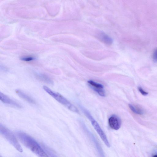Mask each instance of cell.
Masks as SVG:
<instances>
[{
    "instance_id": "cell-3",
    "label": "cell",
    "mask_w": 157,
    "mask_h": 157,
    "mask_svg": "<svg viewBox=\"0 0 157 157\" xmlns=\"http://www.w3.org/2000/svg\"><path fill=\"white\" fill-rule=\"evenodd\" d=\"M43 89L48 94L70 111L75 113L79 112L77 107L61 94L53 91L46 86H43Z\"/></svg>"
},
{
    "instance_id": "cell-2",
    "label": "cell",
    "mask_w": 157,
    "mask_h": 157,
    "mask_svg": "<svg viewBox=\"0 0 157 157\" xmlns=\"http://www.w3.org/2000/svg\"><path fill=\"white\" fill-rule=\"evenodd\" d=\"M80 109L84 113L86 116L91 122L92 125L94 127L95 131L99 135L101 138L104 143L108 148L110 147V144L108 141L106 134L102 131L99 123L92 116L90 112L82 105H79Z\"/></svg>"
},
{
    "instance_id": "cell-14",
    "label": "cell",
    "mask_w": 157,
    "mask_h": 157,
    "mask_svg": "<svg viewBox=\"0 0 157 157\" xmlns=\"http://www.w3.org/2000/svg\"><path fill=\"white\" fill-rule=\"evenodd\" d=\"M138 90L141 94L144 96L147 95L148 93L145 91L141 87H139L138 88Z\"/></svg>"
},
{
    "instance_id": "cell-1",
    "label": "cell",
    "mask_w": 157,
    "mask_h": 157,
    "mask_svg": "<svg viewBox=\"0 0 157 157\" xmlns=\"http://www.w3.org/2000/svg\"><path fill=\"white\" fill-rule=\"evenodd\" d=\"M16 133L21 142L36 155L40 157L48 156L39 144L29 135L21 131Z\"/></svg>"
},
{
    "instance_id": "cell-13",
    "label": "cell",
    "mask_w": 157,
    "mask_h": 157,
    "mask_svg": "<svg viewBox=\"0 0 157 157\" xmlns=\"http://www.w3.org/2000/svg\"><path fill=\"white\" fill-rule=\"evenodd\" d=\"M35 58L33 57L28 56L21 57L20 59L21 61L25 62H30L35 60Z\"/></svg>"
},
{
    "instance_id": "cell-12",
    "label": "cell",
    "mask_w": 157,
    "mask_h": 157,
    "mask_svg": "<svg viewBox=\"0 0 157 157\" xmlns=\"http://www.w3.org/2000/svg\"><path fill=\"white\" fill-rule=\"evenodd\" d=\"M129 107L131 111L135 114L142 115L143 113V111L137 107H135L131 104H129Z\"/></svg>"
},
{
    "instance_id": "cell-15",
    "label": "cell",
    "mask_w": 157,
    "mask_h": 157,
    "mask_svg": "<svg viewBox=\"0 0 157 157\" xmlns=\"http://www.w3.org/2000/svg\"><path fill=\"white\" fill-rule=\"evenodd\" d=\"M153 58L154 61L155 62H157V48L154 51L153 56Z\"/></svg>"
},
{
    "instance_id": "cell-11",
    "label": "cell",
    "mask_w": 157,
    "mask_h": 157,
    "mask_svg": "<svg viewBox=\"0 0 157 157\" xmlns=\"http://www.w3.org/2000/svg\"><path fill=\"white\" fill-rule=\"evenodd\" d=\"M37 75V78H38L39 80L42 81L43 82L49 84H52L53 83L51 80L45 75L39 74Z\"/></svg>"
},
{
    "instance_id": "cell-10",
    "label": "cell",
    "mask_w": 157,
    "mask_h": 157,
    "mask_svg": "<svg viewBox=\"0 0 157 157\" xmlns=\"http://www.w3.org/2000/svg\"><path fill=\"white\" fill-rule=\"evenodd\" d=\"M16 92L21 98L28 102L30 103L34 104L35 103V100L30 97L24 93L23 91L19 90H16Z\"/></svg>"
},
{
    "instance_id": "cell-9",
    "label": "cell",
    "mask_w": 157,
    "mask_h": 157,
    "mask_svg": "<svg viewBox=\"0 0 157 157\" xmlns=\"http://www.w3.org/2000/svg\"><path fill=\"white\" fill-rule=\"evenodd\" d=\"M100 40L106 45H111L113 43L112 39L104 32H101L98 35Z\"/></svg>"
},
{
    "instance_id": "cell-4",
    "label": "cell",
    "mask_w": 157,
    "mask_h": 157,
    "mask_svg": "<svg viewBox=\"0 0 157 157\" xmlns=\"http://www.w3.org/2000/svg\"><path fill=\"white\" fill-rule=\"evenodd\" d=\"M0 133L2 136L19 152H23L22 147L13 133L8 129L1 124L0 126Z\"/></svg>"
},
{
    "instance_id": "cell-6",
    "label": "cell",
    "mask_w": 157,
    "mask_h": 157,
    "mask_svg": "<svg viewBox=\"0 0 157 157\" xmlns=\"http://www.w3.org/2000/svg\"><path fill=\"white\" fill-rule=\"evenodd\" d=\"M88 83L91 88L102 97H105L106 93L104 89V86L101 84L95 82L93 80L88 81Z\"/></svg>"
},
{
    "instance_id": "cell-8",
    "label": "cell",
    "mask_w": 157,
    "mask_h": 157,
    "mask_svg": "<svg viewBox=\"0 0 157 157\" xmlns=\"http://www.w3.org/2000/svg\"><path fill=\"white\" fill-rule=\"evenodd\" d=\"M0 99L4 104L12 105L19 108L21 107V106L18 103L11 99L8 96L1 92L0 93Z\"/></svg>"
},
{
    "instance_id": "cell-7",
    "label": "cell",
    "mask_w": 157,
    "mask_h": 157,
    "mask_svg": "<svg viewBox=\"0 0 157 157\" xmlns=\"http://www.w3.org/2000/svg\"><path fill=\"white\" fill-rule=\"evenodd\" d=\"M108 123L110 127L115 130H118L121 127V120L116 116H112L110 117L108 120Z\"/></svg>"
},
{
    "instance_id": "cell-5",
    "label": "cell",
    "mask_w": 157,
    "mask_h": 157,
    "mask_svg": "<svg viewBox=\"0 0 157 157\" xmlns=\"http://www.w3.org/2000/svg\"><path fill=\"white\" fill-rule=\"evenodd\" d=\"M80 123L81 126L83 127L84 131H85L86 134H87L89 138L91 139L92 142H93L95 148L100 155L101 156L104 157V154L102 148L101 146L99 144L98 140L94 136V135L92 133L88 128L86 127L84 122L82 121L80 122Z\"/></svg>"
}]
</instances>
